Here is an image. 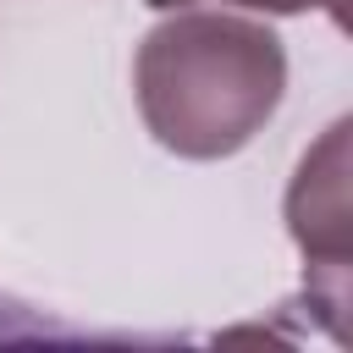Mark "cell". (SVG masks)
I'll list each match as a JSON object with an SVG mask.
<instances>
[{
    "label": "cell",
    "mask_w": 353,
    "mask_h": 353,
    "mask_svg": "<svg viewBox=\"0 0 353 353\" xmlns=\"http://www.w3.org/2000/svg\"><path fill=\"white\" fill-rule=\"evenodd\" d=\"M287 226L303 254L309 309L325 314L331 336H342L347 309V259H353V204H347V121H331L325 138L298 160L287 188Z\"/></svg>",
    "instance_id": "cell-2"
},
{
    "label": "cell",
    "mask_w": 353,
    "mask_h": 353,
    "mask_svg": "<svg viewBox=\"0 0 353 353\" xmlns=\"http://www.w3.org/2000/svg\"><path fill=\"white\" fill-rule=\"evenodd\" d=\"M143 6H154V11H182V6H193V0H143ZM232 6H248V11H276V17H292V11L325 6V11L342 22V0H232Z\"/></svg>",
    "instance_id": "cell-3"
},
{
    "label": "cell",
    "mask_w": 353,
    "mask_h": 353,
    "mask_svg": "<svg viewBox=\"0 0 353 353\" xmlns=\"http://www.w3.org/2000/svg\"><path fill=\"white\" fill-rule=\"evenodd\" d=\"M132 88L160 149L182 160H226L276 116L287 94V50L254 17L182 6L138 44Z\"/></svg>",
    "instance_id": "cell-1"
}]
</instances>
